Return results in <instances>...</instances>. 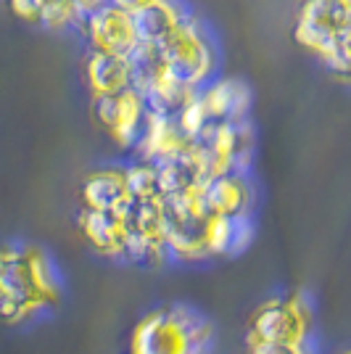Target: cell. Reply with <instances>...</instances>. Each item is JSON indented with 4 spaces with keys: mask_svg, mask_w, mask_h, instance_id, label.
Returning <instances> with one entry per match:
<instances>
[{
    "mask_svg": "<svg viewBox=\"0 0 351 354\" xmlns=\"http://www.w3.org/2000/svg\"><path fill=\"white\" fill-rule=\"evenodd\" d=\"M251 344H291L309 346L312 336V310L304 294L267 299L259 304L249 323Z\"/></svg>",
    "mask_w": 351,
    "mask_h": 354,
    "instance_id": "8992f818",
    "label": "cell"
},
{
    "mask_svg": "<svg viewBox=\"0 0 351 354\" xmlns=\"http://www.w3.org/2000/svg\"><path fill=\"white\" fill-rule=\"evenodd\" d=\"M77 225H79L82 238L90 243V249L98 251L106 259L124 262L130 233H127V225L122 220V214H114V212H88V209H82L79 217H77Z\"/></svg>",
    "mask_w": 351,
    "mask_h": 354,
    "instance_id": "5bb4252c",
    "label": "cell"
},
{
    "mask_svg": "<svg viewBox=\"0 0 351 354\" xmlns=\"http://www.w3.org/2000/svg\"><path fill=\"white\" fill-rule=\"evenodd\" d=\"M156 167H159L161 198H177V196L198 193L209 180L206 167L201 162V153H198V143L191 151L172 156V159L156 164Z\"/></svg>",
    "mask_w": 351,
    "mask_h": 354,
    "instance_id": "e0dca14e",
    "label": "cell"
},
{
    "mask_svg": "<svg viewBox=\"0 0 351 354\" xmlns=\"http://www.w3.org/2000/svg\"><path fill=\"white\" fill-rule=\"evenodd\" d=\"M201 198L211 217H249L256 204V191L249 172H225L206 183Z\"/></svg>",
    "mask_w": 351,
    "mask_h": 354,
    "instance_id": "30bf717a",
    "label": "cell"
},
{
    "mask_svg": "<svg viewBox=\"0 0 351 354\" xmlns=\"http://www.w3.org/2000/svg\"><path fill=\"white\" fill-rule=\"evenodd\" d=\"M6 6L21 24L45 32L79 30L82 24V16L74 11L69 0H6Z\"/></svg>",
    "mask_w": 351,
    "mask_h": 354,
    "instance_id": "2e32d148",
    "label": "cell"
},
{
    "mask_svg": "<svg viewBox=\"0 0 351 354\" xmlns=\"http://www.w3.org/2000/svg\"><path fill=\"white\" fill-rule=\"evenodd\" d=\"M211 325L191 307H159L132 328L130 354H209Z\"/></svg>",
    "mask_w": 351,
    "mask_h": 354,
    "instance_id": "7a4b0ae2",
    "label": "cell"
},
{
    "mask_svg": "<svg viewBox=\"0 0 351 354\" xmlns=\"http://www.w3.org/2000/svg\"><path fill=\"white\" fill-rule=\"evenodd\" d=\"M251 354H312L309 346H291V344H251Z\"/></svg>",
    "mask_w": 351,
    "mask_h": 354,
    "instance_id": "484cf974",
    "label": "cell"
},
{
    "mask_svg": "<svg viewBox=\"0 0 351 354\" xmlns=\"http://www.w3.org/2000/svg\"><path fill=\"white\" fill-rule=\"evenodd\" d=\"M69 3L74 6V11L82 16V19H85V16H90L93 11L103 8V6L108 3V0H69Z\"/></svg>",
    "mask_w": 351,
    "mask_h": 354,
    "instance_id": "83f0119b",
    "label": "cell"
},
{
    "mask_svg": "<svg viewBox=\"0 0 351 354\" xmlns=\"http://www.w3.org/2000/svg\"><path fill=\"white\" fill-rule=\"evenodd\" d=\"M196 93H198V90H193L191 85L180 82V80H175L172 74L167 72L156 85H151V88L143 93V98H146L148 111H153V114L167 117V119H177L182 114V109L193 101Z\"/></svg>",
    "mask_w": 351,
    "mask_h": 354,
    "instance_id": "ffe728a7",
    "label": "cell"
},
{
    "mask_svg": "<svg viewBox=\"0 0 351 354\" xmlns=\"http://www.w3.org/2000/svg\"><path fill=\"white\" fill-rule=\"evenodd\" d=\"M93 122L108 135L122 151H135L143 127H146L148 106L146 98L135 88L117 93V95H106V98H93L90 104Z\"/></svg>",
    "mask_w": 351,
    "mask_h": 354,
    "instance_id": "ba28073f",
    "label": "cell"
},
{
    "mask_svg": "<svg viewBox=\"0 0 351 354\" xmlns=\"http://www.w3.org/2000/svg\"><path fill=\"white\" fill-rule=\"evenodd\" d=\"M177 124H180V130L188 135L193 143H201L209 135V130L214 127V119H211V114H209V109H206V104L201 101L198 93L193 95L191 104L182 109V114L177 117Z\"/></svg>",
    "mask_w": 351,
    "mask_h": 354,
    "instance_id": "cb8c5ba5",
    "label": "cell"
},
{
    "mask_svg": "<svg viewBox=\"0 0 351 354\" xmlns=\"http://www.w3.org/2000/svg\"><path fill=\"white\" fill-rule=\"evenodd\" d=\"M164 207V243L172 262H201L209 257V222L211 214L204 207L201 191L177 198H161Z\"/></svg>",
    "mask_w": 351,
    "mask_h": 354,
    "instance_id": "277c9868",
    "label": "cell"
},
{
    "mask_svg": "<svg viewBox=\"0 0 351 354\" xmlns=\"http://www.w3.org/2000/svg\"><path fill=\"white\" fill-rule=\"evenodd\" d=\"M254 217H211L209 222V257H240L254 243Z\"/></svg>",
    "mask_w": 351,
    "mask_h": 354,
    "instance_id": "d6986e66",
    "label": "cell"
},
{
    "mask_svg": "<svg viewBox=\"0 0 351 354\" xmlns=\"http://www.w3.org/2000/svg\"><path fill=\"white\" fill-rule=\"evenodd\" d=\"M61 275L40 246L0 243V320L21 325L59 304Z\"/></svg>",
    "mask_w": 351,
    "mask_h": 354,
    "instance_id": "6da1fadb",
    "label": "cell"
},
{
    "mask_svg": "<svg viewBox=\"0 0 351 354\" xmlns=\"http://www.w3.org/2000/svg\"><path fill=\"white\" fill-rule=\"evenodd\" d=\"M193 146L196 143L180 130L177 119H167L153 114V111H148L143 135H140V140L135 146V159L161 164L167 162V159H172V156H180V153L191 151Z\"/></svg>",
    "mask_w": 351,
    "mask_h": 354,
    "instance_id": "4fadbf2b",
    "label": "cell"
},
{
    "mask_svg": "<svg viewBox=\"0 0 351 354\" xmlns=\"http://www.w3.org/2000/svg\"><path fill=\"white\" fill-rule=\"evenodd\" d=\"M322 66H325V72L330 74L338 85L351 88V24L346 27V32L338 37L333 53L322 61Z\"/></svg>",
    "mask_w": 351,
    "mask_h": 354,
    "instance_id": "d4e9b609",
    "label": "cell"
},
{
    "mask_svg": "<svg viewBox=\"0 0 351 354\" xmlns=\"http://www.w3.org/2000/svg\"><path fill=\"white\" fill-rule=\"evenodd\" d=\"M201 101L206 104L214 124L220 122H243L251 119L254 109V90L246 80L230 77V74H217L209 85L198 90Z\"/></svg>",
    "mask_w": 351,
    "mask_h": 354,
    "instance_id": "8fae6325",
    "label": "cell"
},
{
    "mask_svg": "<svg viewBox=\"0 0 351 354\" xmlns=\"http://www.w3.org/2000/svg\"><path fill=\"white\" fill-rule=\"evenodd\" d=\"M351 24V0H298L293 11L291 37L296 48L325 61L338 37Z\"/></svg>",
    "mask_w": 351,
    "mask_h": 354,
    "instance_id": "5b68a950",
    "label": "cell"
},
{
    "mask_svg": "<svg viewBox=\"0 0 351 354\" xmlns=\"http://www.w3.org/2000/svg\"><path fill=\"white\" fill-rule=\"evenodd\" d=\"M122 220L127 225L130 236L140 238H164L161 227H164V207L161 198H130V204L119 212Z\"/></svg>",
    "mask_w": 351,
    "mask_h": 354,
    "instance_id": "44dd1931",
    "label": "cell"
},
{
    "mask_svg": "<svg viewBox=\"0 0 351 354\" xmlns=\"http://www.w3.org/2000/svg\"><path fill=\"white\" fill-rule=\"evenodd\" d=\"M82 80H85L90 98H106V95L124 93L132 88L130 59L101 53V50H88V56L82 59Z\"/></svg>",
    "mask_w": 351,
    "mask_h": 354,
    "instance_id": "9a60e30c",
    "label": "cell"
},
{
    "mask_svg": "<svg viewBox=\"0 0 351 354\" xmlns=\"http://www.w3.org/2000/svg\"><path fill=\"white\" fill-rule=\"evenodd\" d=\"M193 16L191 6L185 0H161L156 6H151L146 11L135 14V27H137V37L146 45H164L182 21H188Z\"/></svg>",
    "mask_w": 351,
    "mask_h": 354,
    "instance_id": "ac0fdd59",
    "label": "cell"
},
{
    "mask_svg": "<svg viewBox=\"0 0 351 354\" xmlns=\"http://www.w3.org/2000/svg\"><path fill=\"white\" fill-rule=\"evenodd\" d=\"M79 201H82V209H88V212H114V214H119L130 204L124 167L103 164V167L90 169L79 183Z\"/></svg>",
    "mask_w": 351,
    "mask_h": 354,
    "instance_id": "7c38bea8",
    "label": "cell"
},
{
    "mask_svg": "<svg viewBox=\"0 0 351 354\" xmlns=\"http://www.w3.org/2000/svg\"><path fill=\"white\" fill-rule=\"evenodd\" d=\"M127 59H130V69H132V88L137 90L140 95L151 85H156L161 77L167 74V64H164L159 45L140 43Z\"/></svg>",
    "mask_w": 351,
    "mask_h": 354,
    "instance_id": "7402d4cb",
    "label": "cell"
},
{
    "mask_svg": "<svg viewBox=\"0 0 351 354\" xmlns=\"http://www.w3.org/2000/svg\"><path fill=\"white\" fill-rule=\"evenodd\" d=\"M198 153L206 175L220 177L225 172H249L256 153V127L251 119L243 122H220L198 143ZM206 180V183H209Z\"/></svg>",
    "mask_w": 351,
    "mask_h": 354,
    "instance_id": "52a82bcc",
    "label": "cell"
},
{
    "mask_svg": "<svg viewBox=\"0 0 351 354\" xmlns=\"http://www.w3.org/2000/svg\"><path fill=\"white\" fill-rule=\"evenodd\" d=\"M341 354H351V349H343V352H341Z\"/></svg>",
    "mask_w": 351,
    "mask_h": 354,
    "instance_id": "f1b7e54d",
    "label": "cell"
},
{
    "mask_svg": "<svg viewBox=\"0 0 351 354\" xmlns=\"http://www.w3.org/2000/svg\"><path fill=\"white\" fill-rule=\"evenodd\" d=\"M111 6H117V8H122V11H127V14H140V11H146V8H151V6H156V3H161V0H108Z\"/></svg>",
    "mask_w": 351,
    "mask_h": 354,
    "instance_id": "4316f807",
    "label": "cell"
},
{
    "mask_svg": "<svg viewBox=\"0 0 351 354\" xmlns=\"http://www.w3.org/2000/svg\"><path fill=\"white\" fill-rule=\"evenodd\" d=\"M124 177H127V191L130 198H161V185H159V167L153 162H135L124 164Z\"/></svg>",
    "mask_w": 351,
    "mask_h": 354,
    "instance_id": "603a6c76",
    "label": "cell"
},
{
    "mask_svg": "<svg viewBox=\"0 0 351 354\" xmlns=\"http://www.w3.org/2000/svg\"><path fill=\"white\" fill-rule=\"evenodd\" d=\"M161 56L167 72L193 90H201L220 74V43L214 30L196 14L161 45Z\"/></svg>",
    "mask_w": 351,
    "mask_h": 354,
    "instance_id": "3957f363",
    "label": "cell"
},
{
    "mask_svg": "<svg viewBox=\"0 0 351 354\" xmlns=\"http://www.w3.org/2000/svg\"><path fill=\"white\" fill-rule=\"evenodd\" d=\"M77 32L85 37L90 50L114 53V56H124V59L140 45L135 16L111 6V3H106L103 8L85 16Z\"/></svg>",
    "mask_w": 351,
    "mask_h": 354,
    "instance_id": "9c48e42d",
    "label": "cell"
}]
</instances>
